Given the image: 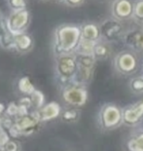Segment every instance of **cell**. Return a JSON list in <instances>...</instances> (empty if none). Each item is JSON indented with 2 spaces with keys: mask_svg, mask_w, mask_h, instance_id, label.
Listing matches in <instances>:
<instances>
[{
  "mask_svg": "<svg viewBox=\"0 0 143 151\" xmlns=\"http://www.w3.org/2000/svg\"><path fill=\"white\" fill-rule=\"evenodd\" d=\"M95 43L94 41L86 40L81 38V41L79 43L78 47L76 48V53L78 55H94Z\"/></svg>",
  "mask_w": 143,
  "mask_h": 151,
  "instance_id": "obj_17",
  "label": "cell"
},
{
  "mask_svg": "<svg viewBox=\"0 0 143 151\" xmlns=\"http://www.w3.org/2000/svg\"><path fill=\"white\" fill-rule=\"evenodd\" d=\"M99 30L101 39L105 42H115L123 38L126 30L122 22L116 18H108L100 22Z\"/></svg>",
  "mask_w": 143,
  "mask_h": 151,
  "instance_id": "obj_3",
  "label": "cell"
},
{
  "mask_svg": "<svg viewBox=\"0 0 143 151\" xmlns=\"http://www.w3.org/2000/svg\"><path fill=\"white\" fill-rule=\"evenodd\" d=\"M7 27V25H6ZM5 27V24L3 22H0V43L6 48H9L11 45L15 44L14 41L12 40V37L10 33L8 31V28Z\"/></svg>",
  "mask_w": 143,
  "mask_h": 151,
  "instance_id": "obj_18",
  "label": "cell"
},
{
  "mask_svg": "<svg viewBox=\"0 0 143 151\" xmlns=\"http://www.w3.org/2000/svg\"><path fill=\"white\" fill-rule=\"evenodd\" d=\"M28 22V12L25 10H17L13 13L8 21V27L12 32L18 33L25 27Z\"/></svg>",
  "mask_w": 143,
  "mask_h": 151,
  "instance_id": "obj_11",
  "label": "cell"
},
{
  "mask_svg": "<svg viewBox=\"0 0 143 151\" xmlns=\"http://www.w3.org/2000/svg\"><path fill=\"white\" fill-rule=\"evenodd\" d=\"M7 112L9 115L13 116V115H16L20 112V107H19L16 104H10L7 108Z\"/></svg>",
  "mask_w": 143,
  "mask_h": 151,
  "instance_id": "obj_27",
  "label": "cell"
},
{
  "mask_svg": "<svg viewBox=\"0 0 143 151\" xmlns=\"http://www.w3.org/2000/svg\"><path fill=\"white\" fill-rule=\"evenodd\" d=\"M114 67L122 75H131L138 67L137 57L133 51H123L114 58Z\"/></svg>",
  "mask_w": 143,
  "mask_h": 151,
  "instance_id": "obj_5",
  "label": "cell"
},
{
  "mask_svg": "<svg viewBox=\"0 0 143 151\" xmlns=\"http://www.w3.org/2000/svg\"><path fill=\"white\" fill-rule=\"evenodd\" d=\"M62 97L66 104L73 106H83L87 102L88 92L85 85L74 83L64 89Z\"/></svg>",
  "mask_w": 143,
  "mask_h": 151,
  "instance_id": "obj_6",
  "label": "cell"
},
{
  "mask_svg": "<svg viewBox=\"0 0 143 151\" xmlns=\"http://www.w3.org/2000/svg\"><path fill=\"white\" fill-rule=\"evenodd\" d=\"M76 59H77L78 69L76 73L77 81L75 83L86 85L93 79L97 59L94 55H78Z\"/></svg>",
  "mask_w": 143,
  "mask_h": 151,
  "instance_id": "obj_4",
  "label": "cell"
},
{
  "mask_svg": "<svg viewBox=\"0 0 143 151\" xmlns=\"http://www.w3.org/2000/svg\"><path fill=\"white\" fill-rule=\"evenodd\" d=\"M141 71H142V75H143V63H142V65H141Z\"/></svg>",
  "mask_w": 143,
  "mask_h": 151,
  "instance_id": "obj_31",
  "label": "cell"
},
{
  "mask_svg": "<svg viewBox=\"0 0 143 151\" xmlns=\"http://www.w3.org/2000/svg\"><path fill=\"white\" fill-rule=\"evenodd\" d=\"M79 117H80V111L76 108H68L61 113L62 121L67 123H74L78 121Z\"/></svg>",
  "mask_w": 143,
  "mask_h": 151,
  "instance_id": "obj_20",
  "label": "cell"
},
{
  "mask_svg": "<svg viewBox=\"0 0 143 151\" xmlns=\"http://www.w3.org/2000/svg\"><path fill=\"white\" fill-rule=\"evenodd\" d=\"M81 33L82 38L86 40L94 41L97 42L101 39L99 27L95 25L94 24H86L81 27Z\"/></svg>",
  "mask_w": 143,
  "mask_h": 151,
  "instance_id": "obj_13",
  "label": "cell"
},
{
  "mask_svg": "<svg viewBox=\"0 0 143 151\" xmlns=\"http://www.w3.org/2000/svg\"><path fill=\"white\" fill-rule=\"evenodd\" d=\"M16 125L21 133L28 134L33 132L37 128L38 119L31 116V115H21L20 119L16 122Z\"/></svg>",
  "mask_w": 143,
  "mask_h": 151,
  "instance_id": "obj_12",
  "label": "cell"
},
{
  "mask_svg": "<svg viewBox=\"0 0 143 151\" xmlns=\"http://www.w3.org/2000/svg\"><path fill=\"white\" fill-rule=\"evenodd\" d=\"M8 141L9 139H8V136H7V134H6V132H4L3 130H0V147L1 146L4 147Z\"/></svg>",
  "mask_w": 143,
  "mask_h": 151,
  "instance_id": "obj_28",
  "label": "cell"
},
{
  "mask_svg": "<svg viewBox=\"0 0 143 151\" xmlns=\"http://www.w3.org/2000/svg\"><path fill=\"white\" fill-rule=\"evenodd\" d=\"M5 151H19V144L15 140H9L4 146Z\"/></svg>",
  "mask_w": 143,
  "mask_h": 151,
  "instance_id": "obj_25",
  "label": "cell"
},
{
  "mask_svg": "<svg viewBox=\"0 0 143 151\" xmlns=\"http://www.w3.org/2000/svg\"><path fill=\"white\" fill-rule=\"evenodd\" d=\"M98 127L104 132L112 131L123 124L122 108L115 104H104L97 114Z\"/></svg>",
  "mask_w": 143,
  "mask_h": 151,
  "instance_id": "obj_2",
  "label": "cell"
},
{
  "mask_svg": "<svg viewBox=\"0 0 143 151\" xmlns=\"http://www.w3.org/2000/svg\"><path fill=\"white\" fill-rule=\"evenodd\" d=\"M4 109H5L4 105H3L2 104H0V114H1L3 111H4Z\"/></svg>",
  "mask_w": 143,
  "mask_h": 151,
  "instance_id": "obj_30",
  "label": "cell"
},
{
  "mask_svg": "<svg viewBox=\"0 0 143 151\" xmlns=\"http://www.w3.org/2000/svg\"><path fill=\"white\" fill-rule=\"evenodd\" d=\"M111 55V48L109 46L108 42H105L104 40H99L95 43L94 51V56L95 59L99 60H105L108 59Z\"/></svg>",
  "mask_w": 143,
  "mask_h": 151,
  "instance_id": "obj_16",
  "label": "cell"
},
{
  "mask_svg": "<svg viewBox=\"0 0 143 151\" xmlns=\"http://www.w3.org/2000/svg\"><path fill=\"white\" fill-rule=\"evenodd\" d=\"M0 151H5V150H0Z\"/></svg>",
  "mask_w": 143,
  "mask_h": 151,
  "instance_id": "obj_32",
  "label": "cell"
},
{
  "mask_svg": "<svg viewBox=\"0 0 143 151\" xmlns=\"http://www.w3.org/2000/svg\"><path fill=\"white\" fill-rule=\"evenodd\" d=\"M56 68L59 75L64 79L71 78L77 73V59L70 54H62L58 60Z\"/></svg>",
  "mask_w": 143,
  "mask_h": 151,
  "instance_id": "obj_8",
  "label": "cell"
},
{
  "mask_svg": "<svg viewBox=\"0 0 143 151\" xmlns=\"http://www.w3.org/2000/svg\"><path fill=\"white\" fill-rule=\"evenodd\" d=\"M64 2L67 5H70V6H78L82 4V3L84 2V0H64Z\"/></svg>",
  "mask_w": 143,
  "mask_h": 151,
  "instance_id": "obj_29",
  "label": "cell"
},
{
  "mask_svg": "<svg viewBox=\"0 0 143 151\" xmlns=\"http://www.w3.org/2000/svg\"><path fill=\"white\" fill-rule=\"evenodd\" d=\"M124 43L133 52H143V29L142 28H132L126 31L123 36Z\"/></svg>",
  "mask_w": 143,
  "mask_h": 151,
  "instance_id": "obj_9",
  "label": "cell"
},
{
  "mask_svg": "<svg viewBox=\"0 0 143 151\" xmlns=\"http://www.w3.org/2000/svg\"><path fill=\"white\" fill-rule=\"evenodd\" d=\"M123 124L128 127H136L143 122V101L128 104L122 108Z\"/></svg>",
  "mask_w": 143,
  "mask_h": 151,
  "instance_id": "obj_7",
  "label": "cell"
},
{
  "mask_svg": "<svg viewBox=\"0 0 143 151\" xmlns=\"http://www.w3.org/2000/svg\"><path fill=\"white\" fill-rule=\"evenodd\" d=\"M133 7L134 4L129 0H115L112 4L113 17L119 21L129 20L133 17Z\"/></svg>",
  "mask_w": 143,
  "mask_h": 151,
  "instance_id": "obj_10",
  "label": "cell"
},
{
  "mask_svg": "<svg viewBox=\"0 0 143 151\" xmlns=\"http://www.w3.org/2000/svg\"><path fill=\"white\" fill-rule=\"evenodd\" d=\"M60 113V107L56 102H50L45 105L40 112V118L42 120H51L58 117Z\"/></svg>",
  "mask_w": 143,
  "mask_h": 151,
  "instance_id": "obj_15",
  "label": "cell"
},
{
  "mask_svg": "<svg viewBox=\"0 0 143 151\" xmlns=\"http://www.w3.org/2000/svg\"><path fill=\"white\" fill-rule=\"evenodd\" d=\"M31 43H32V41H31V38L28 35L20 34L15 37V45L21 51L28 50L31 46Z\"/></svg>",
  "mask_w": 143,
  "mask_h": 151,
  "instance_id": "obj_19",
  "label": "cell"
},
{
  "mask_svg": "<svg viewBox=\"0 0 143 151\" xmlns=\"http://www.w3.org/2000/svg\"><path fill=\"white\" fill-rule=\"evenodd\" d=\"M81 38V27L76 25H61L56 33V48L60 53L69 54L73 50H76Z\"/></svg>",
  "mask_w": 143,
  "mask_h": 151,
  "instance_id": "obj_1",
  "label": "cell"
},
{
  "mask_svg": "<svg viewBox=\"0 0 143 151\" xmlns=\"http://www.w3.org/2000/svg\"><path fill=\"white\" fill-rule=\"evenodd\" d=\"M10 5L17 10H23L25 6V0H10Z\"/></svg>",
  "mask_w": 143,
  "mask_h": 151,
  "instance_id": "obj_26",
  "label": "cell"
},
{
  "mask_svg": "<svg viewBox=\"0 0 143 151\" xmlns=\"http://www.w3.org/2000/svg\"><path fill=\"white\" fill-rule=\"evenodd\" d=\"M30 99H31L32 104H34L37 107L41 106V105L43 104V102H44L43 94H42V93H40L39 91H34L32 94H31Z\"/></svg>",
  "mask_w": 143,
  "mask_h": 151,
  "instance_id": "obj_24",
  "label": "cell"
},
{
  "mask_svg": "<svg viewBox=\"0 0 143 151\" xmlns=\"http://www.w3.org/2000/svg\"><path fill=\"white\" fill-rule=\"evenodd\" d=\"M129 89L133 94H143V75L132 78L129 81Z\"/></svg>",
  "mask_w": 143,
  "mask_h": 151,
  "instance_id": "obj_21",
  "label": "cell"
},
{
  "mask_svg": "<svg viewBox=\"0 0 143 151\" xmlns=\"http://www.w3.org/2000/svg\"><path fill=\"white\" fill-rule=\"evenodd\" d=\"M19 89L24 94H32L34 92V86L28 77H23L19 81Z\"/></svg>",
  "mask_w": 143,
  "mask_h": 151,
  "instance_id": "obj_22",
  "label": "cell"
},
{
  "mask_svg": "<svg viewBox=\"0 0 143 151\" xmlns=\"http://www.w3.org/2000/svg\"><path fill=\"white\" fill-rule=\"evenodd\" d=\"M133 18L136 21L143 22V0H138L133 7Z\"/></svg>",
  "mask_w": 143,
  "mask_h": 151,
  "instance_id": "obj_23",
  "label": "cell"
},
{
  "mask_svg": "<svg viewBox=\"0 0 143 151\" xmlns=\"http://www.w3.org/2000/svg\"><path fill=\"white\" fill-rule=\"evenodd\" d=\"M128 151H143V130L132 134L126 141Z\"/></svg>",
  "mask_w": 143,
  "mask_h": 151,
  "instance_id": "obj_14",
  "label": "cell"
}]
</instances>
